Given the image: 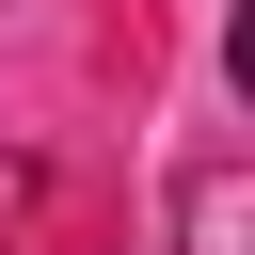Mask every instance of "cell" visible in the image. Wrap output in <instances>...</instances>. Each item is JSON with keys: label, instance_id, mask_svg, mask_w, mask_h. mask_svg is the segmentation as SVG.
Here are the masks:
<instances>
[{"label": "cell", "instance_id": "obj_1", "mask_svg": "<svg viewBox=\"0 0 255 255\" xmlns=\"http://www.w3.org/2000/svg\"><path fill=\"white\" fill-rule=\"evenodd\" d=\"M191 255H239V175H223V159L191 175Z\"/></svg>", "mask_w": 255, "mask_h": 255}]
</instances>
